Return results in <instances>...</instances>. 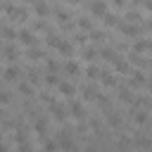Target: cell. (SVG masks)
<instances>
[{"instance_id": "6da1fadb", "label": "cell", "mask_w": 152, "mask_h": 152, "mask_svg": "<svg viewBox=\"0 0 152 152\" xmlns=\"http://www.w3.org/2000/svg\"><path fill=\"white\" fill-rule=\"evenodd\" d=\"M2 10H5V14H7V17H12L14 21H26V17H28V12H26L24 7H14L12 2H7Z\"/></svg>"}, {"instance_id": "7a4b0ae2", "label": "cell", "mask_w": 152, "mask_h": 152, "mask_svg": "<svg viewBox=\"0 0 152 152\" xmlns=\"http://www.w3.org/2000/svg\"><path fill=\"white\" fill-rule=\"evenodd\" d=\"M119 28H121V33L124 36H128V38H138L140 36V26L138 24H133V21H119Z\"/></svg>"}, {"instance_id": "3957f363", "label": "cell", "mask_w": 152, "mask_h": 152, "mask_svg": "<svg viewBox=\"0 0 152 152\" xmlns=\"http://www.w3.org/2000/svg\"><path fill=\"white\" fill-rule=\"evenodd\" d=\"M21 45H28V48H33L38 40H36V36H33V31H28V28H21L19 31V38H17Z\"/></svg>"}, {"instance_id": "277c9868", "label": "cell", "mask_w": 152, "mask_h": 152, "mask_svg": "<svg viewBox=\"0 0 152 152\" xmlns=\"http://www.w3.org/2000/svg\"><path fill=\"white\" fill-rule=\"evenodd\" d=\"M90 14H93V17H100V19H102V17L107 14V2H104V0H95V2L90 5Z\"/></svg>"}, {"instance_id": "5b68a950", "label": "cell", "mask_w": 152, "mask_h": 152, "mask_svg": "<svg viewBox=\"0 0 152 152\" xmlns=\"http://www.w3.org/2000/svg\"><path fill=\"white\" fill-rule=\"evenodd\" d=\"M69 114H71L74 119H78V121H81V119L86 116V109H83V104H81V102L71 100V102H69Z\"/></svg>"}, {"instance_id": "8992f818", "label": "cell", "mask_w": 152, "mask_h": 152, "mask_svg": "<svg viewBox=\"0 0 152 152\" xmlns=\"http://www.w3.org/2000/svg\"><path fill=\"white\" fill-rule=\"evenodd\" d=\"M50 112H52V116H55L57 121H64V119H66V109H64L62 104H57L55 100L50 102Z\"/></svg>"}, {"instance_id": "52a82bcc", "label": "cell", "mask_w": 152, "mask_h": 152, "mask_svg": "<svg viewBox=\"0 0 152 152\" xmlns=\"http://www.w3.org/2000/svg\"><path fill=\"white\" fill-rule=\"evenodd\" d=\"M69 133H71L69 128H64V131H62V135H59V140H57V142H59V147H66V150H69V147H76V142L71 140V135H69Z\"/></svg>"}, {"instance_id": "ba28073f", "label": "cell", "mask_w": 152, "mask_h": 152, "mask_svg": "<svg viewBox=\"0 0 152 152\" xmlns=\"http://www.w3.org/2000/svg\"><path fill=\"white\" fill-rule=\"evenodd\" d=\"M100 81H102V86H104V88L116 86V76H114L112 71H100Z\"/></svg>"}, {"instance_id": "9c48e42d", "label": "cell", "mask_w": 152, "mask_h": 152, "mask_svg": "<svg viewBox=\"0 0 152 152\" xmlns=\"http://www.w3.org/2000/svg\"><path fill=\"white\" fill-rule=\"evenodd\" d=\"M33 131H36L38 135H45V133H48V119H45V116H38L36 124H33Z\"/></svg>"}, {"instance_id": "30bf717a", "label": "cell", "mask_w": 152, "mask_h": 152, "mask_svg": "<svg viewBox=\"0 0 152 152\" xmlns=\"http://www.w3.org/2000/svg\"><path fill=\"white\" fill-rule=\"evenodd\" d=\"M100 55H102V59H104V62H116V59H119V52H116V50H112V48H102V50H100Z\"/></svg>"}, {"instance_id": "8fae6325", "label": "cell", "mask_w": 152, "mask_h": 152, "mask_svg": "<svg viewBox=\"0 0 152 152\" xmlns=\"http://www.w3.org/2000/svg\"><path fill=\"white\" fill-rule=\"evenodd\" d=\"M147 81H145V76H142V71H133L131 74V86L133 88H140V86H145Z\"/></svg>"}, {"instance_id": "7c38bea8", "label": "cell", "mask_w": 152, "mask_h": 152, "mask_svg": "<svg viewBox=\"0 0 152 152\" xmlns=\"http://www.w3.org/2000/svg\"><path fill=\"white\" fill-rule=\"evenodd\" d=\"M133 50H135V52H145V50H152V40H145V38H140V40H135Z\"/></svg>"}, {"instance_id": "4fadbf2b", "label": "cell", "mask_w": 152, "mask_h": 152, "mask_svg": "<svg viewBox=\"0 0 152 152\" xmlns=\"http://www.w3.org/2000/svg\"><path fill=\"white\" fill-rule=\"evenodd\" d=\"M57 50H59L64 57H71V55H74V45H71V43H66V40H59Z\"/></svg>"}, {"instance_id": "5bb4252c", "label": "cell", "mask_w": 152, "mask_h": 152, "mask_svg": "<svg viewBox=\"0 0 152 152\" xmlns=\"http://www.w3.org/2000/svg\"><path fill=\"white\" fill-rule=\"evenodd\" d=\"M33 10H36V14H38V17H40V19H45V17H48V14H50V10H48V5H45V2H43V0H38V2H36V7H33Z\"/></svg>"}, {"instance_id": "9a60e30c", "label": "cell", "mask_w": 152, "mask_h": 152, "mask_svg": "<svg viewBox=\"0 0 152 152\" xmlns=\"http://www.w3.org/2000/svg\"><path fill=\"white\" fill-rule=\"evenodd\" d=\"M19 76H21V71H19L17 66H7V69H5V81H17Z\"/></svg>"}, {"instance_id": "2e32d148", "label": "cell", "mask_w": 152, "mask_h": 152, "mask_svg": "<svg viewBox=\"0 0 152 152\" xmlns=\"http://www.w3.org/2000/svg\"><path fill=\"white\" fill-rule=\"evenodd\" d=\"M97 95H100V93H97V90H95L93 86H86V88H83V100L93 102V100H97Z\"/></svg>"}, {"instance_id": "e0dca14e", "label": "cell", "mask_w": 152, "mask_h": 152, "mask_svg": "<svg viewBox=\"0 0 152 152\" xmlns=\"http://www.w3.org/2000/svg\"><path fill=\"white\" fill-rule=\"evenodd\" d=\"M0 33H2L7 40H14V38H19V31H14L12 26H2V28H0Z\"/></svg>"}, {"instance_id": "ac0fdd59", "label": "cell", "mask_w": 152, "mask_h": 152, "mask_svg": "<svg viewBox=\"0 0 152 152\" xmlns=\"http://www.w3.org/2000/svg\"><path fill=\"white\" fill-rule=\"evenodd\" d=\"M57 88H59V93H62V95H66V97H71V95L76 93V88H74V83H59Z\"/></svg>"}, {"instance_id": "d6986e66", "label": "cell", "mask_w": 152, "mask_h": 152, "mask_svg": "<svg viewBox=\"0 0 152 152\" xmlns=\"http://www.w3.org/2000/svg\"><path fill=\"white\" fill-rule=\"evenodd\" d=\"M133 121H135L138 126L147 124V112H145V109H135V114H133Z\"/></svg>"}, {"instance_id": "ffe728a7", "label": "cell", "mask_w": 152, "mask_h": 152, "mask_svg": "<svg viewBox=\"0 0 152 152\" xmlns=\"http://www.w3.org/2000/svg\"><path fill=\"white\" fill-rule=\"evenodd\" d=\"M102 21H104V26H119V17L112 14V12H107V14L102 17Z\"/></svg>"}, {"instance_id": "44dd1931", "label": "cell", "mask_w": 152, "mask_h": 152, "mask_svg": "<svg viewBox=\"0 0 152 152\" xmlns=\"http://www.w3.org/2000/svg\"><path fill=\"white\" fill-rule=\"evenodd\" d=\"M97 55H100V52H97L95 48H90V45H88V48H83V59H86V62H93Z\"/></svg>"}, {"instance_id": "7402d4cb", "label": "cell", "mask_w": 152, "mask_h": 152, "mask_svg": "<svg viewBox=\"0 0 152 152\" xmlns=\"http://www.w3.org/2000/svg\"><path fill=\"white\" fill-rule=\"evenodd\" d=\"M64 71H66L69 76H78V71H81V69H78V64H76V62H71V59H69V62L64 64Z\"/></svg>"}, {"instance_id": "603a6c76", "label": "cell", "mask_w": 152, "mask_h": 152, "mask_svg": "<svg viewBox=\"0 0 152 152\" xmlns=\"http://www.w3.org/2000/svg\"><path fill=\"white\" fill-rule=\"evenodd\" d=\"M43 57H45V52H43V50H36V45L28 50V59H31V62H38V59H43Z\"/></svg>"}, {"instance_id": "cb8c5ba5", "label": "cell", "mask_w": 152, "mask_h": 152, "mask_svg": "<svg viewBox=\"0 0 152 152\" xmlns=\"http://www.w3.org/2000/svg\"><path fill=\"white\" fill-rule=\"evenodd\" d=\"M5 57H7L10 62H14V59L19 57V52H17V48H14V45H7V48H5Z\"/></svg>"}, {"instance_id": "d4e9b609", "label": "cell", "mask_w": 152, "mask_h": 152, "mask_svg": "<svg viewBox=\"0 0 152 152\" xmlns=\"http://www.w3.org/2000/svg\"><path fill=\"white\" fill-rule=\"evenodd\" d=\"M86 76H88V78H90V81H97V78H100V69H97V66H93V64H90V66H88V69H86Z\"/></svg>"}, {"instance_id": "484cf974", "label": "cell", "mask_w": 152, "mask_h": 152, "mask_svg": "<svg viewBox=\"0 0 152 152\" xmlns=\"http://www.w3.org/2000/svg\"><path fill=\"white\" fill-rule=\"evenodd\" d=\"M17 88H19V93H21L24 97H31V95H33V88H31V83H19Z\"/></svg>"}, {"instance_id": "4316f807", "label": "cell", "mask_w": 152, "mask_h": 152, "mask_svg": "<svg viewBox=\"0 0 152 152\" xmlns=\"http://www.w3.org/2000/svg\"><path fill=\"white\" fill-rule=\"evenodd\" d=\"M78 28H83V31H90V28H93V21H90L88 17H81V19H78Z\"/></svg>"}, {"instance_id": "83f0119b", "label": "cell", "mask_w": 152, "mask_h": 152, "mask_svg": "<svg viewBox=\"0 0 152 152\" xmlns=\"http://www.w3.org/2000/svg\"><path fill=\"white\" fill-rule=\"evenodd\" d=\"M114 69H116L119 74H126V71H128V62H124V59H116V62H114Z\"/></svg>"}, {"instance_id": "f1b7e54d", "label": "cell", "mask_w": 152, "mask_h": 152, "mask_svg": "<svg viewBox=\"0 0 152 152\" xmlns=\"http://www.w3.org/2000/svg\"><path fill=\"white\" fill-rule=\"evenodd\" d=\"M59 40H62L59 36H55V33H48V40H45V43H48L50 48H57V45H59Z\"/></svg>"}, {"instance_id": "f546056e", "label": "cell", "mask_w": 152, "mask_h": 152, "mask_svg": "<svg viewBox=\"0 0 152 152\" xmlns=\"http://www.w3.org/2000/svg\"><path fill=\"white\" fill-rule=\"evenodd\" d=\"M45 66H48V71H50V74H57V69H59V64H57L55 59H50V57L45 59Z\"/></svg>"}, {"instance_id": "4dcf8cb0", "label": "cell", "mask_w": 152, "mask_h": 152, "mask_svg": "<svg viewBox=\"0 0 152 152\" xmlns=\"http://www.w3.org/2000/svg\"><path fill=\"white\" fill-rule=\"evenodd\" d=\"M107 121H109L112 126H119V124H121V119H119L116 112H107Z\"/></svg>"}, {"instance_id": "1f68e13d", "label": "cell", "mask_w": 152, "mask_h": 152, "mask_svg": "<svg viewBox=\"0 0 152 152\" xmlns=\"http://www.w3.org/2000/svg\"><path fill=\"white\" fill-rule=\"evenodd\" d=\"M45 83H48V86H59V78H57V74H50V71H48V76H45Z\"/></svg>"}, {"instance_id": "d6a6232c", "label": "cell", "mask_w": 152, "mask_h": 152, "mask_svg": "<svg viewBox=\"0 0 152 152\" xmlns=\"http://www.w3.org/2000/svg\"><path fill=\"white\" fill-rule=\"evenodd\" d=\"M133 145H138V147H152V140H147V138H135Z\"/></svg>"}, {"instance_id": "836d02e7", "label": "cell", "mask_w": 152, "mask_h": 152, "mask_svg": "<svg viewBox=\"0 0 152 152\" xmlns=\"http://www.w3.org/2000/svg\"><path fill=\"white\" fill-rule=\"evenodd\" d=\"M126 21H133V24H138V21H140V12H128V14H126Z\"/></svg>"}, {"instance_id": "e575fe53", "label": "cell", "mask_w": 152, "mask_h": 152, "mask_svg": "<svg viewBox=\"0 0 152 152\" xmlns=\"http://www.w3.org/2000/svg\"><path fill=\"white\" fill-rule=\"evenodd\" d=\"M33 31H50V26H48L45 21H36V24H33Z\"/></svg>"}, {"instance_id": "d590c367", "label": "cell", "mask_w": 152, "mask_h": 152, "mask_svg": "<svg viewBox=\"0 0 152 152\" xmlns=\"http://www.w3.org/2000/svg\"><path fill=\"white\" fill-rule=\"evenodd\" d=\"M90 38H93V43H100V40L104 38V33H102V31H93V33H90Z\"/></svg>"}, {"instance_id": "8d00e7d4", "label": "cell", "mask_w": 152, "mask_h": 152, "mask_svg": "<svg viewBox=\"0 0 152 152\" xmlns=\"http://www.w3.org/2000/svg\"><path fill=\"white\" fill-rule=\"evenodd\" d=\"M121 100H124V102H133V95H131V90H126V88H124V90H121Z\"/></svg>"}, {"instance_id": "74e56055", "label": "cell", "mask_w": 152, "mask_h": 152, "mask_svg": "<svg viewBox=\"0 0 152 152\" xmlns=\"http://www.w3.org/2000/svg\"><path fill=\"white\" fill-rule=\"evenodd\" d=\"M10 102V93L7 90H0V104H7Z\"/></svg>"}, {"instance_id": "f35d334b", "label": "cell", "mask_w": 152, "mask_h": 152, "mask_svg": "<svg viewBox=\"0 0 152 152\" xmlns=\"http://www.w3.org/2000/svg\"><path fill=\"white\" fill-rule=\"evenodd\" d=\"M57 17H59V21H66V19H69V12H64V10H57Z\"/></svg>"}, {"instance_id": "ab89813d", "label": "cell", "mask_w": 152, "mask_h": 152, "mask_svg": "<svg viewBox=\"0 0 152 152\" xmlns=\"http://www.w3.org/2000/svg\"><path fill=\"white\" fill-rule=\"evenodd\" d=\"M28 81H31V83H38V74H36V69L28 71Z\"/></svg>"}, {"instance_id": "60d3db41", "label": "cell", "mask_w": 152, "mask_h": 152, "mask_svg": "<svg viewBox=\"0 0 152 152\" xmlns=\"http://www.w3.org/2000/svg\"><path fill=\"white\" fill-rule=\"evenodd\" d=\"M145 7H147V10L152 12V0H145Z\"/></svg>"}, {"instance_id": "b9f144b4", "label": "cell", "mask_w": 152, "mask_h": 152, "mask_svg": "<svg viewBox=\"0 0 152 152\" xmlns=\"http://www.w3.org/2000/svg\"><path fill=\"white\" fill-rule=\"evenodd\" d=\"M112 2H114V7H121L124 5V0H112Z\"/></svg>"}, {"instance_id": "7bdbcfd3", "label": "cell", "mask_w": 152, "mask_h": 152, "mask_svg": "<svg viewBox=\"0 0 152 152\" xmlns=\"http://www.w3.org/2000/svg\"><path fill=\"white\" fill-rule=\"evenodd\" d=\"M2 119H5V109L0 107V121H2Z\"/></svg>"}, {"instance_id": "ee69618b", "label": "cell", "mask_w": 152, "mask_h": 152, "mask_svg": "<svg viewBox=\"0 0 152 152\" xmlns=\"http://www.w3.org/2000/svg\"><path fill=\"white\" fill-rule=\"evenodd\" d=\"M0 150H7V145H5V142H0Z\"/></svg>"}, {"instance_id": "f6af8a7d", "label": "cell", "mask_w": 152, "mask_h": 152, "mask_svg": "<svg viewBox=\"0 0 152 152\" xmlns=\"http://www.w3.org/2000/svg\"><path fill=\"white\" fill-rule=\"evenodd\" d=\"M69 2H74V5H78V2H81V0H69Z\"/></svg>"}, {"instance_id": "bcb514c9", "label": "cell", "mask_w": 152, "mask_h": 152, "mask_svg": "<svg viewBox=\"0 0 152 152\" xmlns=\"http://www.w3.org/2000/svg\"><path fill=\"white\" fill-rule=\"evenodd\" d=\"M26 2H36V0H26Z\"/></svg>"}, {"instance_id": "7dc6e473", "label": "cell", "mask_w": 152, "mask_h": 152, "mask_svg": "<svg viewBox=\"0 0 152 152\" xmlns=\"http://www.w3.org/2000/svg\"><path fill=\"white\" fill-rule=\"evenodd\" d=\"M0 36H2V33H0ZM0 45H2V38H0Z\"/></svg>"}, {"instance_id": "c3c4849f", "label": "cell", "mask_w": 152, "mask_h": 152, "mask_svg": "<svg viewBox=\"0 0 152 152\" xmlns=\"http://www.w3.org/2000/svg\"><path fill=\"white\" fill-rule=\"evenodd\" d=\"M150 90H152V83H150Z\"/></svg>"}, {"instance_id": "681fc988", "label": "cell", "mask_w": 152, "mask_h": 152, "mask_svg": "<svg viewBox=\"0 0 152 152\" xmlns=\"http://www.w3.org/2000/svg\"><path fill=\"white\" fill-rule=\"evenodd\" d=\"M150 28H152V21H150Z\"/></svg>"}, {"instance_id": "f907efd6", "label": "cell", "mask_w": 152, "mask_h": 152, "mask_svg": "<svg viewBox=\"0 0 152 152\" xmlns=\"http://www.w3.org/2000/svg\"><path fill=\"white\" fill-rule=\"evenodd\" d=\"M135 2H140V0H135Z\"/></svg>"}]
</instances>
